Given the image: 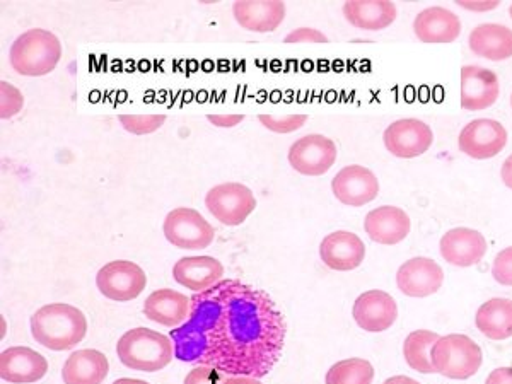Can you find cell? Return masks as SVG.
Returning <instances> with one entry per match:
<instances>
[{"instance_id":"15","label":"cell","mask_w":512,"mask_h":384,"mask_svg":"<svg viewBox=\"0 0 512 384\" xmlns=\"http://www.w3.org/2000/svg\"><path fill=\"white\" fill-rule=\"evenodd\" d=\"M501 94V84L495 72L478 65L461 69V108L466 111L487 110Z\"/></svg>"},{"instance_id":"43","label":"cell","mask_w":512,"mask_h":384,"mask_svg":"<svg viewBox=\"0 0 512 384\" xmlns=\"http://www.w3.org/2000/svg\"><path fill=\"white\" fill-rule=\"evenodd\" d=\"M509 14H511V18H512V4H511V7H509Z\"/></svg>"},{"instance_id":"29","label":"cell","mask_w":512,"mask_h":384,"mask_svg":"<svg viewBox=\"0 0 512 384\" xmlns=\"http://www.w3.org/2000/svg\"><path fill=\"white\" fill-rule=\"evenodd\" d=\"M373 381V364L359 357L333 364L325 378V384H373Z\"/></svg>"},{"instance_id":"33","label":"cell","mask_w":512,"mask_h":384,"mask_svg":"<svg viewBox=\"0 0 512 384\" xmlns=\"http://www.w3.org/2000/svg\"><path fill=\"white\" fill-rule=\"evenodd\" d=\"M492 277L501 286L512 287V246L495 256Z\"/></svg>"},{"instance_id":"11","label":"cell","mask_w":512,"mask_h":384,"mask_svg":"<svg viewBox=\"0 0 512 384\" xmlns=\"http://www.w3.org/2000/svg\"><path fill=\"white\" fill-rule=\"evenodd\" d=\"M507 144V130L492 118H478L461 130L458 147L468 158L492 159Z\"/></svg>"},{"instance_id":"18","label":"cell","mask_w":512,"mask_h":384,"mask_svg":"<svg viewBox=\"0 0 512 384\" xmlns=\"http://www.w3.org/2000/svg\"><path fill=\"white\" fill-rule=\"evenodd\" d=\"M321 262L337 272H349L361 267L366 258V246L357 234L335 231L328 234L320 245Z\"/></svg>"},{"instance_id":"30","label":"cell","mask_w":512,"mask_h":384,"mask_svg":"<svg viewBox=\"0 0 512 384\" xmlns=\"http://www.w3.org/2000/svg\"><path fill=\"white\" fill-rule=\"evenodd\" d=\"M118 120L128 134L149 135L163 127L166 117L164 115H120Z\"/></svg>"},{"instance_id":"39","label":"cell","mask_w":512,"mask_h":384,"mask_svg":"<svg viewBox=\"0 0 512 384\" xmlns=\"http://www.w3.org/2000/svg\"><path fill=\"white\" fill-rule=\"evenodd\" d=\"M501 178L504 181V185L512 190V154L502 164Z\"/></svg>"},{"instance_id":"37","label":"cell","mask_w":512,"mask_h":384,"mask_svg":"<svg viewBox=\"0 0 512 384\" xmlns=\"http://www.w3.org/2000/svg\"><path fill=\"white\" fill-rule=\"evenodd\" d=\"M485 384H512V367H499L489 374Z\"/></svg>"},{"instance_id":"1","label":"cell","mask_w":512,"mask_h":384,"mask_svg":"<svg viewBox=\"0 0 512 384\" xmlns=\"http://www.w3.org/2000/svg\"><path fill=\"white\" fill-rule=\"evenodd\" d=\"M190 299V318L169 337L176 359L226 376L260 379L274 369L287 325L267 292L226 279Z\"/></svg>"},{"instance_id":"21","label":"cell","mask_w":512,"mask_h":384,"mask_svg":"<svg viewBox=\"0 0 512 384\" xmlns=\"http://www.w3.org/2000/svg\"><path fill=\"white\" fill-rule=\"evenodd\" d=\"M224 277V265L214 256H185L175 263L173 279L195 294L209 291Z\"/></svg>"},{"instance_id":"32","label":"cell","mask_w":512,"mask_h":384,"mask_svg":"<svg viewBox=\"0 0 512 384\" xmlns=\"http://www.w3.org/2000/svg\"><path fill=\"white\" fill-rule=\"evenodd\" d=\"M24 96L18 88L9 82H0V118L7 120L23 110Z\"/></svg>"},{"instance_id":"8","label":"cell","mask_w":512,"mask_h":384,"mask_svg":"<svg viewBox=\"0 0 512 384\" xmlns=\"http://www.w3.org/2000/svg\"><path fill=\"white\" fill-rule=\"evenodd\" d=\"M96 286L103 296L117 303L134 301L147 286V275L142 268L128 260H115L99 268Z\"/></svg>"},{"instance_id":"4","label":"cell","mask_w":512,"mask_h":384,"mask_svg":"<svg viewBox=\"0 0 512 384\" xmlns=\"http://www.w3.org/2000/svg\"><path fill=\"white\" fill-rule=\"evenodd\" d=\"M62 59V43L52 31L28 30L19 35L9 50L12 69L26 77L47 76Z\"/></svg>"},{"instance_id":"20","label":"cell","mask_w":512,"mask_h":384,"mask_svg":"<svg viewBox=\"0 0 512 384\" xmlns=\"http://www.w3.org/2000/svg\"><path fill=\"white\" fill-rule=\"evenodd\" d=\"M364 229L374 243L393 246L407 238L412 229V222L407 212L400 207L383 205L367 214Z\"/></svg>"},{"instance_id":"35","label":"cell","mask_w":512,"mask_h":384,"mask_svg":"<svg viewBox=\"0 0 512 384\" xmlns=\"http://www.w3.org/2000/svg\"><path fill=\"white\" fill-rule=\"evenodd\" d=\"M284 43H328V38L321 31L313 28H299L291 31L284 38Z\"/></svg>"},{"instance_id":"3","label":"cell","mask_w":512,"mask_h":384,"mask_svg":"<svg viewBox=\"0 0 512 384\" xmlns=\"http://www.w3.org/2000/svg\"><path fill=\"white\" fill-rule=\"evenodd\" d=\"M117 355L123 366L132 371L156 373L175 359V344L168 335L139 326L123 333Z\"/></svg>"},{"instance_id":"24","label":"cell","mask_w":512,"mask_h":384,"mask_svg":"<svg viewBox=\"0 0 512 384\" xmlns=\"http://www.w3.org/2000/svg\"><path fill=\"white\" fill-rule=\"evenodd\" d=\"M110 373V362L99 350H76L62 369L64 384H103Z\"/></svg>"},{"instance_id":"17","label":"cell","mask_w":512,"mask_h":384,"mask_svg":"<svg viewBox=\"0 0 512 384\" xmlns=\"http://www.w3.org/2000/svg\"><path fill=\"white\" fill-rule=\"evenodd\" d=\"M47 373V359L30 347H11L0 354V378L6 383H36Z\"/></svg>"},{"instance_id":"26","label":"cell","mask_w":512,"mask_h":384,"mask_svg":"<svg viewBox=\"0 0 512 384\" xmlns=\"http://www.w3.org/2000/svg\"><path fill=\"white\" fill-rule=\"evenodd\" d=\"M468 43L482 59L502 62L512 57V30L504 24H480L470 33Z\"/></svg>"},{"instance_id":"38","label":"cell","mask_w":512,"mask_h":384,"mask_svg":"<svg viewBox=\"0 0 512 384\" xmlns=\"http://www.w3.org/2000/svg\"><path fill=\"white\" fill-rule=\"evenodd\" d=\"M458 6L463 7V9H468V11H492L495 7H499L501 2H495V0H489V2H466V0H461V2H456Z\"/></svg>"},{"instance_id":"42","label":"cell","mask_w":512,"mask_h":384,"mask_svg":"<svg viewBox=\"0 0 512 384\" xmlns=\"http://www.w3.org/2000/svg\"><path fill=\"white\" fill-rule=\"evenodd\" d=\"M113 384H151L147 383V381H142V379H132V378H122L117 379Z\"/></svg>"},{"instance_id":"28","label":"cell","mask_w":512,"mask_h":384,"mask_svg":"<svg viewBox=\"0 0 512 384\" xmlns=\"http://www.w3.org/2000/svg\"><path fill=\"white\" fill-rule=\"evenodd\" d=\"M437 333L431 330H417L408 335L405 344H403V357L408 366L414 371L422 374H434V364H432V347L439 340Z\"/></svg>"},{"instance_id":"14","label":"cell","mask_w":512,"mask_h":384,"mask_svg":"<svg viewBox=\"0 0 512 384\" xmlns=\"http://www.w3.org/2000/svg\"><path fill=\"white\" fill-rule=\"evenodd\" d=\"M352 315L364 332L381 333L390 330L398 318V306L388 292L367 291L355 299Z\"/></svg>"},{"instance_id":"27","label":"cell","mask_w":512,"mask_h":384,"mask_svg":"<svg viewBox=\"0 0 512 384\" xmlns=\"http://www.w3.org/2000/svg\"><path fill=\"white\" fill-rule=\"evenodd\" d=\"M478 330L490 340H507L512 337V301L495 297L478 308L475 316Z\"/></svg>"},{"instance_id":"31","label":"cell","mask_w":512,"mask_h":384,"mask_svg":"<svg viewBox=\"0 0 512 384\" xmlns=\"http://www.w3.org/2000/svg\"><path fill=\"white\" fill-rule=\"evenodd\" d=\"M263 127L275 132V134H292L308 122L306 115H286V117H274V115H260L258 117Z\"/></svg>"},{"instance_id":"40","label":"cell","mask_w":512,"mask_h":384,"mask_svg":"<svg viewBox=\"0 0 512 384\" xmlns=\"http://www.w3.org/2000/svg\"><path fill=\"white\" fill-rule=\"evenodd\" d=\"M222 384H263L258 378L251 376H226Z\"/></svg>"},{"instance_id":"16","label":"cell","mask_w":512,"mask_h":384,"mask_svg":"<svg viewBox=\"0 0 512 384\" xmlns=\"http://www.w3.org/2000/svg\"><path fill=\"white\" fill-rule=\"evenodd\" d=\"M489 245L482 233H478L470 227H456L444 234L439 243V251L444 262L454 267H473L482 262L487 255Z\"/></svg>"},{"instance_id":"2","label":"cell","mask_w":512,"mask_h":384,"mask_svg":"<svg viewBox=\"0 0 512 384\" xmlns=\"http://www.w3.org/2000/svg\"><path fill=\"white\" fill-rule=\"evenodd\" d=\"M31 335L45 349L64 352L81 344L88 333V320L81 309L65 303H52L31 316Z\"/></svg>"},{"instance_id":"22","label":"cell","mask_w":512,"mask_h":384,"mask_svg":"<svg viewBox=\"0 0 512 384\" xmlns=\"http://www.w3.org/2000/svg\"><path fill=\"white\" fill-rule=\"evenodd\" d=\"M414 31L422 43L448 45L461 35V21L446 7H427L415 18Z\"/></svg>"},{"instance_id":"34","label":"cell","mask_w":512,"mask_h":384,"mask_svg":"<svg viewBox=\"0 0 512 384\" xmlns=\"http://www.w3.org/2000/svg\"><path fill=\"white\" fill-rule=\"evenodd\" d=\"M224 379L226 374H222L214 367L198 366L187 374L183 384H222Z\"/></svg>"},{"instance_id":"9","label":"cell","mask_w":512,"mask_h":384,"mask_svg":"<svg viewBox=\"0 0 512 384\" xmlns=\"http://www.w3.org/2000/svg\"><path fill=\"white\" fill-rule=\"evenodd\" d=\"M289 164L304 176H321L337 161V146L325 135L311 134L297 139L289 147Z\"/></svg>"},{"instance_id":"13","label":"cell","mask_w":512,"mask_h":384,"mask_svg":"<svg viewBox=\"0 0 512 384\" xmlns=\"http://www.w3.org/2000/svg\"><path fill=\"white\" fill-rule=\"evenodd\" d=\"M444 284L443 268L431 258L417 256L398 268L396 286L408 297H429Z\"/></svg>"},{"instance_id":"12","label":"cell","mask_w":512,"mask_h":384,"mask_svg":"<svg viewBox=\"0 0 512 384\" xmlns=\"http://www.w3.org/2000/svg\"><path fill=\"white\" fill-rule=\"evenodd\" d=\"M332 192L338 202L349 207H362L378 197L379 181L371 169L352 164L335 175Z\"/></svg>"},{"instance_id":"10","label":"cell","mask_w":512,"mask_h":384,"mask_svg":"<svg viewBox=\"0 0 512 384\" xmlns=\"http://www.w3.org/2000/svg\"><path fill=\"white\" fill-rule=\"evenodd\" d=\"M384 147L395 158H419L434 142L431 127L417 118H403L384 130Z\"/></svg>"},{"instance_id":"6","label":"cell","mask_w":512,"mask_h":384,"mask_svg":"<svg viewBox=\"0 0 512 384\" xmlns=\"http://www.w3.org/2000/svg\"><path fill=\"white\" fill-rule=\"evenodd\" d=\"M163 233L180 250H205L214 241V227L198 210L178 207L164 219Z\"/></svg>"},{"instance_id":"19","label":"cell","mask_w":512,"mask_h":384,"mask_svg":"<svg viewBox=\"0 0 512 384\" xmlns=\"http://www.w3.org/2000/svg\"><path fill=\"white\" fill-rule=\"evenodd\" d=\"M236 23L253 33H272L286 19V4L280 0H239L233 4Z\"/></svg>"},{"instance_id":"41","label":"cell","mask_w":512,"mask_h":384,"mask_svg":"<svg viewBox=\"0 0 512 384\" xmlns=\"http://www.w3.org/2000/svg\"><path fill=\"white\" fill-rule=\"evenodd\" d=\"M383 384H420L415 379L408 378V376H393V378L386 379Z\"/></svg>"},{"instance_id":"7","label":"cell","mask_w":512,"mask_h":384,"mask_svg":"<svg viewBox=\"0 0 512 384\" xmlns=\"http://www.w3.org/2000/svg\"><path fill=\"white\" fill-rule=\"evenodd\" d=\"M205 207L217 221L226 226H241L256 209V198L250 188L236 181L210 188Z\"/></svg>"},{"instance_id":"25","label":"cell","mask_w":512,"mask_h":384,"mask_svg":"<svg viewBox=\"0 0 512 384\" xmlns=\"http://www.w3.org/2000/svg\"><path fill=\"white\" fill-rule=\"evenodd\" d=\"M344 16L357 30L381 31L395 23L396 6L388 0H352L345 2Z\"/></svg>"},{"instance_id":"44","label":"cell","mask_w":512,"mask_h":384,"mask_svg":"<svg viewBox=\"0 0 512 384\" xmlns=\"http://www.w3.org/2000/svg\"><path fill=\"white\" fill-rule=\"evenodd\" d=\"M511 106H512V96H511Z\"/></svg>"},{"instance_id":"36","label":"cell","mask_w":512,"mask_h":384,"mask_svg":"<svg viewBox=\"0 0 512 384\" xmlns=\"http://www.w3.org/2000/svg\"><path fill=\"white\" fill-rule=\"evenodd\" d=\"M214 127L233 128L245 120V115H209L207 117Z\"/></svg>"},{"instance_id":"23","label":"cell","mask_w":512,"mask_h":384,"mask_svg":"<svg viewBox=\"0 0 512 384\" xmlns=\"http://www.w3.org/2000/svg\"><path fill=\"white\" fill-rule=\"evenodd\" d=\"M192 309V299L173 291V289H158L147 297L144 303V316L147 320L168 328H178L187 323Z\"/></svg>"},{"instance_id":"5","label":"cell","mask_w":512,"mask_h":384,"mask_svg":"<svg viewBox=\"0 0 512 384\" xmlns=\"http://www.w3.org/2000/svg\"><path fill=\"white\" fill-rule=\"evenodd\" d=\"M480 345L460 333H451L437 340L432 347V364L436 373L449 379H468L482 367Z\"/></svg>"}]
</instances>
